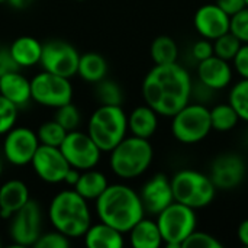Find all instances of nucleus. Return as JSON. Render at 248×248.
Wrapping results in <instances>:
<instances>
[{"label": "nucleus", "instance_id": "nucleus-1", "mask_svg": "<svg viewBox=\"0 0 248 248\" xmlns=\"http://www.w3.org/2000/svg\"><path fill=\"white\" fill-rule=\"evenodd\" d=\"M192 92V77L179 62L154 64L142 81L144 102L158 116L171 118L190 102Z\"/></svg>", "mask_w": 248, "mask_h": 248}, {"label": "nucleus", "instance_id": "nucleus-2", "mask_svg": "<svg viewBox=\"0 0 248 248\" xmlns=\"http://www.w3.org/2000/svg\"><path fill=\"white\" fill-rule=\"evenodd\" d=\"M96 214L100 222L116 228L122 234L145 217L140 193L122 183L109 185L105 189L96 199Z\"/></svg>", "mask_w": 248, "mask_h": 248}, {"label": "nucleus", "instance_id": "nucleus-3", "mask_svg": "<svg viewBox=\"0 0 248 248\" xmlns=\"http://www.w3.org/2000/svg\"><path fill=\"white\" fill-rule=\"evenodd\" d=\"M48 218L55 231L68 238L83 237L92 225V214L87 201L74 189L57 193L48 208Z\"/></svg>", "mask_w": 248, "mask_h": 248}, {"label": "nucleus", "instance_id": "nucleus-4", "mask_svg": "<svg viewBox=\"0 0 248 248\" xmlns=\"http://www.w3.org/2000/svg\"><path fill=\"white\" fill-rule=\"evenodd\" d=\"M109 153L110 170L121 179L142 176L150 169L154 158V150L150 141L135 135L125 137Z\"/></svg>", "mask_w": 248, "mask_h": 248}, {"label": "nucleus", "instance_id": "nucleus-5", "mask_svg": "<svg viewBox=\"0 0 248 248\" xmlns=\"http://www.w3.org/2000/svg\"><path fill=\"white\" fill-rule=\"evenodd\" d=\"M128 132V116L122 106L100 105L90 116L87 124V134L102 150V153L112 151Z\"/></svg>", "mask_w": 248, "mask_h": 248}, {"label": "nucleus", "instance_id": "nucleus-6", "mask_svg": "<svg viewBox=\"0 0 248 248\" xmlns=\"http://www.w3.org/2000/svg\"><path fill=\"white\" fill-rule=\"evenodd\" d=\"M170 182L174 201L195 211L209 206L218 192L209 174L193 169L179 170Z\"/></svg>", "mask_w": 248, "mask_h": 248}, {"label": "nucleus", "instance_id": "nucleus-7", "mask_svg": "<svg viewBox=\"0 0 248 248\" xmlns=\"http://www.w3.org/2000/svg\"><path fill=\"white\" fill-rule=\"evenodd\" d=\"M155 222L167 247L182 248L183 241L196 230L198 217L195 209L174 201L157 215Z\"/></svg>", "mask_w": 248, "mask_h": 248}, {"label": "nucleus", "instance_id": "nucleus-8", "mask_svg": "<svg viewBox=\"0 0 248 248\" xmlns=\"http://www.w3.org/2000/svg\"><path fill=\"white\" fill-rule=\"evenodd\" d=\"M212 131L209 109L202 103H187L171 116L173 137L186 145L203 141Z\"/></svg>", "mask_w": 248, "mask_h": 248}, {"label": "nucleus", "instance_id": "nucleus-9", "mask_svg": "<svg viewBox=\"0 0 248 248\" xmlns=\"http://www.w3.org/2000/svg\"><path fill=\"white\" fill-rule=\"evenodd\" d=\"M31 96L36 103L57 109L71 102L73 86L70 78L55 76L44 70L31 80Z\"/></svg>", "mask_w": 248, "mask_h": 248}, {"label": "nucleus", "instance_id": "nucleus-10", "mask_svg": "<svg viewBox=\"0 0 248 248\" xmlns=\"http://www.w3.org/2000/svg\"><path fill=\"white\" fill-rule=\"evenodd\" d=\"M80 54L78 51L67 41L51 39L42 44V54L39 64L45 71L71 78L77 74Z\"/></svg>", "mask_w": 248, "mask_h": 248}, {"label": "nucleus", "instance_id": "nucleus-11", "mask_svg": "<svg viewBox=\"0 0 248 248\" xmlns=\"http://www.w3.org/2000/svg\"><path fill=\"white\" fill-rule=\"evenodd\" d=\"M60 150L68 164L80 171L94 169L102 154V150L96 145L92 137L87 132L77 129L67 132L64 141L60 145Z\"/></svg>", "mask_w": 248, "mask_h": 248}, {"label": "nucleus", "instance_id": "nucleus-12", "mask_svg": "<svg viewBox=\"0 0 248 248\" xmlns=\"http://www.w3.org/2000/svg\"><path fill=\"white\" fill-rule=\"evenodd\" d=\"M42 212L36 201L29 199L17 212L10 218L9 234L15 246L29 247L33 246L41 235Z\"/></svg>", "mask_w": 248, "mask_h": 248}, {"label": "nucleus", "instance_id": "nucleus-13", "mask_svg": "<svg viewBox=\"0 0 248 248\" xmlns=\"http://www.w3.org/2000/svg\"><path fill=\"white\" fill-rule=\"evenodd\" d=\"M209 177L218 190H234L247 177V166L235 153L219 154L211 164Z\"/></svg>", "mask_w": 248, "mask_h": 248}, {"label": "nucleus", "instance_id": "nucleus-14", "mask_svg": "<svg viewBox=\"0 0 248 248\" xmlns=\"http://www.w3.org/2000/svg\"><path fill=\"white\" fill-rule=\"evenodd\" d=\"M31 166L36 176L42 182L49 185L62 183L67 171L71 167L61 153L60 147H49L42 144H39L38 150L35 151Z\"/></svg>", "mask_w": 248, "mask_h": 248}, {"label": "nucleus", "instance_id": "nucleus-15", "mask_svg": "<svg viewBox=\"0 0 248 248\" xmlns=\"http://www.w3.org/2000/svg\"><path fill=\"white\" fill-rule=\"evenodd\" d=\"M39 147L36 132L31 128H12L3 141V155L13 166L31 164L35 151Z\"/></svg>", "mask_w": 248, "mask_h": 248}, {"label": "nucleus", "instance_id": "nucleus-16", "mask_svg": "<svg viewBox=\"0 0 248 248\" xmlns=\"http://www.w3.org/2000/svg\"><path fill=\"white\" fill-rule=\"evenodd\" d=\"M140 198L145 214L157 217L163 209L174 202L170 179L163 173L154 174L141 187Z\"/></svg>", "mask_w": 248, "mask_h": 248}, {"label": "nucleus", "instance_id": "nucleus-17", "mask_svg": "<svg viewBox=\"0 0 248 248\" xmlns=\"http://www.w3.org/2000/svg\"><path fill=\"white\" fill-rule=\"evenodd\" d=\"M230 19L217 3H205L195 12L193 26L201 38L214 41L230 32Z\"/></svg>", "mask_w": 248, "mask_h": 248}, {"label": "nucleus", "instance_id": "nucleus-18", "mask_svg": "<svg viewBox=\"0 0 248 248\" xmlns=\"http://www.w3.org/2000/svg\"><path fill=\"white\" fill-rule=\"evenodd\" d=\"M196 74H198L199 83L203 87L212 92H218V90L227 89L231 84L234 68L230 61L222 60L217 55H212L198 62Z\"/></svg>", "mask_w": 248, "mask_h": 248}, {"label": "nucleus", "instance_id": "nucleus-19", "mask_svg": "<svg viewBox=\"0 0 248 248\" xmlns=\"http://www.w3.org/2000/svg\"><path fill=\"white\" fill-rule=\"evenodd\" d=\"M29 189L19 179H12L0 186V217L10 219L29 201Z\"/></svg>", "mask_w": 248, "mask_h": 248}, {"label": "nucleus", "instance_id": "nucleus-20", "mask_svg": "<svg viewBox=\"0 0 248 248\" xmlns=\"http://www.w3.org/2000/svg\"><path fill=\"white\" fill-rule=\"evenodd\" d=\"M0 94L15 103L17 108L26 106L31 96V81L20 74V71H12L0 77Z\"/></svg>", "mask_w": 248, "mask_h": 248}, {"label": "nucleus", "instance_id": "nucleus-21", "mask_svg": "<svg viewBox=\"0 0 248 248\" xmlns=\"http://www.w3.org/2000/svg\"><path fill=\"white\" fill-rule=\"evenodd\" d=\"M83 237L89 248H122L125 244L124 234L105 222L92 224Z\"/></svg>", "mask_w": 248, "mask_h": 248}, {"label": "nucleus", "instance_id": "nucleus-22", "mask_svg": "<svg viewBox=\"0 0 248 248\" xmlns=\"http://www.w3.org/2000/svg\"><path fill=\"white\" fill-rule=\"evenodd\" d=\"M158 128V113L148 105L137 106L128 116V129L131 135L150 140Z\"/></svg>", "mask_w": 248, "mask_h": 248}, {"label": "nucleus", "instance_id": "nucleus-23", "mask_svg": "<svg viewBox=\"0 0 248 248\" xmlns=\"http://www.w3.org/2000/svg\"><path fill=\"white\" fill-rule=\"evenodd\" d=\"M128 234L129 243L134 248H158L164 244L157 222L145 217L141 218Z\"/></svg>", "mask_w": 248, "mask_h": 248}, {"label": "nucleus", "instance_id": "nucleus-24", "mask_svg": "<svg viewBox=\"0 0 248 248\" xmlns=\"http://www.w3.org/2000/svg\"><path fill=\"white\" fill-rule=\"evenodd\" d=\"M12 57L17 62L20 68H28L32 65H36L41 61L42 54V44L35 39L33 36H19L16 38L12 45L9 46Z\"/></svg>", "mask_w": 248, "mask_h": 248}, {"label": "nucleus", "instance_id": "nucleus-25", "mask_svg": "<svg viewBox=\"0 0 248 248\" xmlns=\"http://www.w3.org/2000/svg\"><path fill=\"white\" fill-rule=\"evenodd\" d=\"M109 186L106 176L94 169L80 171V177L73 189L86 201H96Z\"/></svg>", "mask_w": 248, "mask_h": 248}, {"label": "nucleus", "instance_id": "nucleus-26", "mask_svg": "<svg viewBox=\"0 0 248 248\" xmlns=\"http://www.w3.org/2000/svg\"><path fill=\"white\" fill-rule=\"evenodd\" d=\"M108 73V62L103 55L99 52H86L80 55L77 74L89 81V83H99L106 77Z\"/></svg>", "mask_w": 248, "mask_h": 248}, {"label": "nucleus", "instance_id": "nucleus-27", "mask_svg": "<svg viewBox=\"0 0 248 248\" xmlns=\"http://www.w3.org/2000/svg\"><path fill=\"white\" fill-rule=\"evenodd\" d=\"M150 55L155 65L177 62L179 58V46L176 41L169 35L157 36L150 46Z\"/></svg>", "mask_w": 248, "mask_h": 248}, {"label": "nucleus", "instance_id": "nucleus-28", "mask_svg": "<svg viewBox=\"0 0 248 248\" xmlns=\"http://www.w3.org/2000/svg\"><path fill=\"white\" fill-rule=\"evenodd\" d=\"M209 115H211L212 131H217V132H230L240 122L237 112L234 110V108L228 102L227 103H218L214 108H211Z\"/></svg>", "mask_w": 248, "mask_h": 248}, {"label": "nucleus", "instance_id": "nucleus-29", "mask_svg": "<svg viewBox=\"0 0 248 248\" xmlns=\"http://www.w3.org/2000/svg\"><path fill=\"white\" fill-rule=\"evenodd\" d=\"M228 103L234 108L240 121L248 124V78H240L231 86Z\"/></svg>", "mask_w": 248, "mask_h": 248}, {"label": "nucleus", "instance_id": "nucleus-30", "mask_svg": "<svg viewBox=\"0 0 248 248\" xmlns=\"http://www.w3.org/2000/svg\"><path fill=\"white\" fill-rule=\"evenodd\" d=\"M96 99L99 100L100 105H115V106H121L122 100H124V93L122 89L119 87L118 83L112 81V80H100L99 83H96Z\"/></svg>", "mask_w": 248, "mask_h": 248}, {"label": "nucleus", "instance_id": "nucleus-31", "mask_svg": "<svg viewBox=\"0 0 248 248\" xmlns=\"http://www.w3.org/2000/svg\"><path fill=\"white\" fill-rule=\"evenodd\" d=\"M67 135V131L55 121H48L39 126L36 131V137L39 140V144L49 145V147H60Z\"/></svg>", "mask_w": 248, "mask_h": 248}, {"label": "nucleus", "instance_id": "nucleus-32", "mask_svg": "<svg viewBox=\"0 0 248 248\" xmlns=\"http://www.w3.org/2000/svg\"><path fill=\"white\" fill-rule=\"evenodd\" d=\"M214 44V55L227 60V61H232V58L235 57V54L238 52L240 46L243 45L241 41L231 32H227L224 35H221L219 38L212 41Z\"/></svg>", "mask_w": 248, "mask_h": 248}, {"label": "nucleus", "instance_id": "nucleus-33", "mask_svg": "<svg viewBox=\"0 0 248 248\" xmlns=\"http://www.w3.org/2000/svg\"><path fill=\"white\" fill-rule=\"evenodd\" d=\"M54 119L67 131H74L78 128L80 125V121H81V115H80V110L76 105H73L71 102L70 103H65L60 108H57V112H55V116Z\"/></svg>", "mask_w": 248, "mask_h": 248}, {"label": "nucleus", "instance_id": "nucleus-34", "mask_svg": "<svg viewBox=\"0 0 248 248\" xmlns=\"http://www.w3.org/2000/svg\"><path fill=\"white\" fill-rule=\"evenodd\" d=\"M17 106L0 94V135H6L16 124Z\"/></svg>", "mask_w": 248, "mask_h": 248}, {"label": "nucleus", "instance_id": "nucleus-35", "mask_svg": "<svg viewBox=\"0 0 248 248\" xmlns=\"http://www.w3.org/2000/svg\"><path fill=\"white\" fill-rule=\"evenodd\" d=\"M182 248H222V243L212 234L198 228L183 241Z\"/></svg>", "mask_w": 248, "mask_h": 248}, {"label": "nucleus", "instance_id": "nucleus-36", "mask_svg": "<svg viewBox=\"0 0 248 248\" xmlns=\"http://www.w3.org/2000/svg\"><path fill=\"white\" fill-rule=\"evenodd\" d=\"M230 32L234 33L241 44H248V6L231 16Z\"/></svg>", "mask_w": 248, "mask_h": 248}, {"label": "nucleus", "instance_id": "nucleus-37", "mask_svg": "<svg viewBox=\"0 0 248 248\" xmlns=\"http://www.w3.org/2000/svg\"><path fill=\"white\" fill-rule=\"evenodd\" d=\"M33 247L36 248H67L70 247V238L58 231L51 232H41L38 240L35 241Z\"/></svg>", "mask_w": 248, "mask_h": 248}, {"label": "nucleus", "instance_id": "nucleus-38", "mask_svg": "<svg viewBox=\"0 0 248 248\" xmlns=\"http://www.w3.org/2000/svg\"><path fill=\"white\" fill-rule=\"evenodd\" d=\"M234 71L241 77L248 78V44H243L231 61Z\"/></svg>", "mask_w": 248, "mask_h": 248}, {"label": "nucleus", "instance_id": "nucleus-39", "mask_svg": "<svg viewBox=\"0 0 248 248\" xmlns=\"http://www.w3.org/2000/svg\"><path fill=\"white\" fill-rule=\"evenodd\" d=\"M192 55L198 62L212 57L214 55V44H212V41L205 39V38L196 41L193 44V46H192Z\"/></svg>", "mask_w": 248, "mask_h": 248}, {"label": "nucleus", "instance_id": "nucleus-40", "mask_svg": "<svg viewBox=\"0 0 248 248\" xmlns=\"http://www.w3.org/2000/svg\"><path fill=\"white\" fill-rule=\"evenodd\" d=\"M20 67L15 61V58L10 54L9 48H0V77L12 73V71H19Z\"/></svg>", "mask_w": 248, "mask_h": 248}, {"label": "nucleus", "instance_id": "nucleus-41", "mask_svg": "<svg viewBox=\"0 0 248 248\" xmlns=\"http://www.w3.org/2000/svg\"><path fill=\"white\" fill-rule=\"evenodd\" d=\"M230 17L235 13H238L240 10H243L247 4L246 0H217L215 1Z\"/></svg>", "mask_w": 248, "mask_h": 248}, {"label": "nucleus", "instance_id": "nucleus-42", "mask_svg": "<svg viewBox=\"0 0 248 248\" xmlns=\"http://www.w3.org/2000/svg\"><path fill=\"white\" fill-rule=\"evenodd\" d=\"M237 238L240 241V244H243L244 247H248V218L244 219L238 228H237Z\"/></svg>", "mask_w": 248, "mask_h": 248}, {"label": "nucleus", "instance_id": "nucleus-43", "mask_svg": "<svg viewBox=\"0 0 248 248\" xmlns=\"http://www.w3.org/2000/svg\"><path fill=\"white\" fill-rule=\"evenodd\" d=\"M78 177H80V170H77V169H74V167H70V170H68L67 174H65L64 183H67V185H70V186H74V185L77 183Z\"/></svg>", "mask_w": 248, "mask_h": 248}, {"label": "nucleus", "instance_id": "nucleus-44", "mask_svg": "<svg viewBox=\"0 0 248 248\" xmlns=\"http://www.w3.org/2000/svg\"><path fill=\"white\" fill-rule=\"evenodd\" d=\"M32 1H33V0H7V3H9L12 7H15V9H25V7H28Z\"/></svg>", "mask_w": 248, "mask_h": 248}, {"label": "nucleus", "instance_id": "nucleus-45", "mask_svg": "<svg viewBox=\"0 0 248 248\" xmlns=\"http://www.w3.org/2000/svg\"><path fill=\"white\" fill-rule=\"evenodd\" d=\"M1 173H3V163H1V160H0V177H1Z\"/></svg>", "mask_w": 248, "mask_h": 248}, {"label": "nucleus", "instance_id": "nucleus-46", "mask_svg": "<svg viewBox=\"0 0 248 248\" xmlns=\"http://www.w3.org/2000/svg\"><path fill=\"white\" fill-rule=\"evenodd\" d=\"M0 3H7V0H0Z\"/></svg>", "mask_w": 248, "mask_h": 248}, {"label": "nucleus", "instance_id": "nucleus-47", "mask_svg": "<svg viewBox=\"0 0 248 248\" xmlns=\"http://www.w3.org/2000/svg\"><path fill=\"white\" fill-rule=\"evenodd\" d=\"M246 4H247V6H248V0H246Z\"/></svg>", "mask_w": 248, "mask_h": 248}, {"label": "nucleus", "instance_id": "nucleus-48", "mask_svg": "<svg viewBox=\"0 0 248 248\" xmlns=\"http://www.w3.org/2000/svg\"><path fill=\"white\" fill-rule=\"evenodd\" d=\"M0 246H1V241H0Z\"/></svg>", "mask_w": 248, "mask_h": 248}, {"label": "nucleus", "instance_id": "nucleus-49", "mask_svg": "<svg viewBox=\"0 0 248 248\" xmlns=\"http://www.w3.org/2000/svg\"><path fill=\"white\" fill-rule=\"evenodd\" d=\"M0 48H1V45H0Z\"/></svg>", "mask_w": 248, "mask_h": 248}]
</instances>
